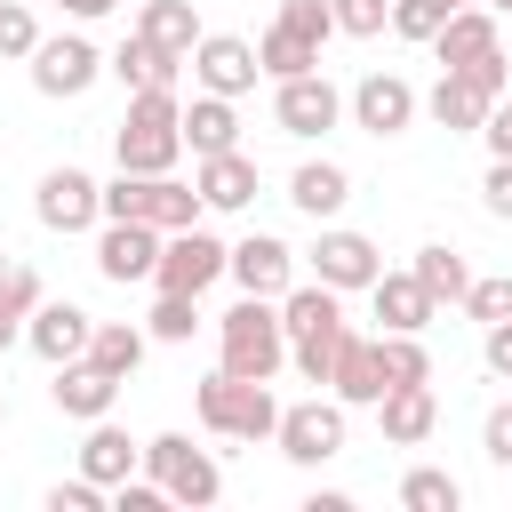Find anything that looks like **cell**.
<instances>
[{
    "instance_id": "1",
    "label": "cell",
    "mask_w": 512,
    "mask_h": 512,
    "mask_svg": "<svg viewBox=\"0 0 512 512\" xmlns=\"http://www.w3.org/2000/svg\"><path fill=\"white\" fill-rule=\"evenodd\" d=\"M112 152L128 176H176L184 160V96L176 88H136L120 128H112Z\"/></svg>"
},
{
    "instance_id": "2",
    "label": "cell",
    "mask_w": 512,
    "mask_h": 512,
    "mask_svg": "<svg viewBox=\"0 0 512 512\" xmlns=\"http://www.w3.org/2000/svg\"><path fill=\"white\" fill-rule=\"evenodd\" d=\"M216 368L248 376V384H272L288 368V328H280V296H240L224 320H216Z\"/></svg>"
},
{
    "instance_id": "3",
    "label": "cell",
    "mask_w": 512,
    "mask_h": 512,
    "mask_svg": "<svg viewBox=\"0 0 512 512\" xmlns=\"http://www.w3.org/2000/svg\"><path fill=\"white\" fill-rule=\"evenodd\" d=\"M192 408H200V424H208L216 440H272V432H280L272 384H248V376H232V368L200 376V384H192Z\"/></svg>"
},
{
    "instance_id": "4",
    "label": "cell",
    "mask_w": 512,
    "mask_h": 512,
    "mask_svg": "<svg viewBox=\"0 0 512 512\" xmlns=\"http://www.w3.org/2000/svg\"><path fill=\"white\" fill-rule=\"evenodd\" d=\"M144 472L168 488V504H184V512H208L216 496H224V472H216V456L208 448H192L184 432H152L144 440Z\"/></svg>"
},
{
    "instance_id": "5",
    "label": "cell",
    "mask_w": 512,
    "mask_h": 512,
    "mask_svg": "<svg viewBox=\"0 0 512 512\" xmlns=\"http://www.w3.org/2000/svg\"><path fill=\"white\" fill-rule=\"evenodd\" d=\"M224 272H232V248H224L208 224H184V232H168V240H160L152 288H176V296H208Z\"/></svg>"
},
{
    "instance_id": "6",
    "label": "cell",
    "mask_w": 512,
    "mask_h": 512,
    "mask_svg": "<svg viewBox=\"0 0 512 512\" xmlns=\"http://www.w3.org/2000/svg\"><path fill=\"white\" fill-rule=\"evenodd\" d=\"M344 416H352V408H344L336 392H328V400L312 392V400H296V408H280V432H272V448H280L288 464H304V472H312V464H328V456H344Z\"/></svg>"
},
{
    "instance_id": "7",
    "label": "cell",
    "mask_w": 512,
    "mask_h": 512,
    "mask_svg": "<svg viewBox=\"0 0 512 512\" xmlns=\"http://www.w3.org/2000/svg\"><path fill=\"white\" fill-rule=\"evenodd\" d=\"M24 64H32V88H40V96H88V88L104 80V48H96L88 32H56V40H40Z\"/></svg>"
},
{
    "instance_id": "8",
    "label": "cell",
    "mask_w": 512,
    "mask_h": 512,
    "mask_svg": "<svg viewBox=\"0 0 512 512\" xmlns=\"http://www.w3.org/2000/svg\"><path fill=\"white\" fill-rule=\"evenodd\" d=\"M272 120L288 128V136H328L336 120H344V88L328 80V72H296V80H272Z\"/></svg>"
},
{
    "instance_id": "9",
    "label": "cell",
    "mask_w": 512,
    "mask_h": 512,
    "mask_svg": "<svg viewBox=\"0 0 512 512\" xmlns=\"http://www.w3.org/2000/svg\"><path fill=\"white\" fill-rule=\"evenodd\" d=\"M32 216L48 224V232H88V224H104V184L88 176V168H48L40 176V192H32Z\"/></svg>"
},
{
    "instance_id": "10",
    "label": "cell",
    "mask_w": 512,
    "mask_h": 512,
    "mask_svg": "<svg viewBox=\"0 0 512 512\" xmlns=\"http://www.w3.org/2000/svg\"><path fill=\"white\" fill-rule=\"evenodd\" d=\"M376 272H384V248H376L368 232L320 224V240H312V280H328L336 296H352V288H376Z\"/></svg>"
},
{
    "instance_id": "11",
    "label": "cell",
    "mask_w": 512,
    "mask_h": 512,
    "mask_svg": "<svg viewBox=\"0 0 512 512\" xmlns=\"http://www.w3.org/2000/svg\"><path fill=\"white\" fill-rule=\"evenodd\" d=\"M344 112H352V128H368V136H408L416 112H424V96H416L400 72H368V80H352Z\"/></svg>"
},
{
    "instance_id": "12",
    "label": "cell",
    "mask_w": 512,
    "mask_h": 512,
    "mask_svg": "<svg viewBox=\"0 0 512 512\" xmlns=\"http://www.w3.org/2000/svg\"><path fill=\"white\" fill-rule=\"evenodd\" d=\"M192 80L208 88V96H248L256 80H264V64H256V40H240V32H200V48H192Z\"/></svg>"
},
{
    "instance_id": "13",
    "label": "cell",
    "mask_w": 512,
    "mask_h": 512,
    "mask_svg": "<svg viewBox=\"0 0 512 512\" xmlns=\"http://www.w3.org/2000/svg\"><path fill=\"white\" fill-rule=\"evenodd\" d=\"M160 224H136V216H104V232H96V272L112 280V288H128V280H152V264H160Z\"/></svg>"
},
{
    "instance_id": "14",
    "label": "cell",
    "mask_w": 512,
    "mask_h": 512,
    "mask_svg": "<svg viewBox=\"0 0 512 512\" xmlns=\"http://www.w3.org/2000/svg\"><path fill=\"white\" fill-rule=\"evenodd\" d=\"M232 280H240V296H288L296 288V248L272 240V232H248V240H232Z\"/></svg>"
},
{
    "instance_id": "15",
    "label": "cell",
    "mask_w": 512,
    "mask_h": 512,
    "mask_svg": "<svg viewBox=\"0 0 512 512\" xmlns=\"http://www.w3.org/2000/svg\"><path fill=\"white\" fill-rule=\"evenodd\" d=\"M88 336H96V320H88L80 304H64V296H56V304L40 296V304H32V320H24V344H32L48 368L80 360V352H88Z\"/></svg>"
},
{
    "instance_id": "16",
    "label": "cell",
    "mask_w": 512,
    "mask_h": 512,
    "mask_svg": "<svg viewBox=\"0 0 512 512\" xmlns=\"http://www.w3.org/2000/svg\"><path fill=\"white\" fill-rule=\"evenodd\" d=\"M368 304H376V320H384V336H424V328L440 320V304H432V288H424L416 272H376V288H368Z\"/></svg>"
},
{
    "instance_id": "17",
    "label": "cell",
    "mask_w": 512,
    "mask_h": 512,
    "mask_svg": "<svg viewBox=\"0 0 512 512\" xmlns=\"http://www.w3.org/2000/svg\"><path fill=\"white\" fill-rule=\"evenodd\" d=\"M48 400H56V416H72V424H96V416H112V400H120V376H104L96 360H64V368H56V384H48Z\"/></svg>"
},
{
    "instance_id": "18",
    "label": "cell",
    "mask_w": 512,
    "mask_h": 512,
    "mask_svg": "<svg viewBox=\"0 0 512 512\" xmlns=\"http://www.w3.org/2000/svg\"><path fill=\"white\" fill-rule=\"evenodd\" d=\"M328 392L344 400V408H376L392 384H384V344L376 336H344V352H336V376H328Z\"/></svg>"
},
{
    "instance_id": "19",
    "label": "cell",
    "mask_w": 512,
    "mask_h": 512,
    "mask_svg": "<svg viewBox=\"0 0 512 512\" xmlns=\"http://www.w3.org/2000/svg\"><path fill=\"white\" fill-rule=\"evenodd\" d=\"M376 424H384V440H392V448H424V440H432V424H440L432 384H392V392L376 400Z\"/></svg>"
},
{
    "instance_id": "20",
    "label": "cell",
    "mask_w": 512,
    "mask_h": 512,
    "mask_svg": "<svg viewBox=\"0 0 512 512\" xmlns=\"http://www.w3.org/2000/svg\"><path fill=\"white\" fill-rule=\"evenodd\" d=\"M80 472H88V480H104V488H120L128 472H144V440H128L112 416H96V424H88V440H80Z\"/></svg>"
},
{
    "instance_id": "21",
    "label": "cell",
    "mask_w": 512,
    "mask_h": 512,
    "mask_svg": "<svg viewBox=\"0 0 512 512\" xmlns=\"http://www.w3.org/2000/svg\"><path fill=\"white\" fill-rule=\"evenodd\" d=\"M488 48H504V40H496V8H488V0L456 8V16L440 24V40H432L440 72H456V64H472V56H488Z\"/></svg>"
},
{
    "instance_id": "22",
    "label": "cell",
    "mask_w": 512,
    "mask_h": 512,
    "mask_svg": "<svg viewBox=\"0 0 512 512\" xmlns=\"http://www.w3.org/2000/svg\"><path fill=\"white\" fill-rule=\"evenodd\" d=\"M104 72L136 96V88H176V72H184V56H168V48H152L144 32H128L112 56H104Z\"/></svg>"
},
{
    "instance_id": "23",
    "label": "cell",
    "mask_w": 512,
    "mask_h": 512,
    "mask_svg": "<svg viewBox=\"0 0 512 512\" xmlns=\"http://www.w3.org/2000/svg\"><path fill=\"white\" fill-rule=\"evenodd\" d=\"M192 184H200V200H208L216 216H232V208H248V200H256V160H248L240 144H232V152H208Z\"/></svg>"
},
{
    "instance_id": "24",
    "label": "cell",
    "mask_w": 512,
    "mask_h": 512,
    "mask_svg": "<svg viewBox=\"0 0 512 512\" xmlns=\"http://www.w3.org/2000/svg\"><path fill=\"white\" fill-rule=\"evenodd\" d=\"M136 32H144L152 48H168V56L192 64V48H200V8H192V0H144V8H136Z\"/></svg>"
},
{
    "instance_id": "25",
    "label": "cell",
    "mask_w": 512,
    "mask_h": 512,
    "mask_svg": "<svg viewBox=\"0 0 512 512\" xmlns=\"http://www.w3.org/2000/svg\"><path fill=\"white\" fill-rule=\"evenodd\" d=\"M184 144H192V160H208V152H232L240 144V112H232V96H192L184 104Z\"/></svg>"
},
{
    "instance_id": "26",
    "label": "cell",
    "mask_w": 512,
    "mask_h": 512,
    "mask_svg": "<svg viewBox=\"0 0 512 512\" xmlns=\"http://www.w3.org/2000/svg\"><path fill=\"white\" fill-rule=\"evenodd\" d=\"M288 200H296L312 224H328V216H344V200H352V176H344L336 160H304V168L288 176Z\"/></svg>"
},
{
    "instance_id": "27",
    "label": "cell",
    "mask_w": 512,
    "mask_h": 512,
    "mask_svg": "<svg viewBox=\"0 0 512 512\" xmlns=\"http://www.w3.org/2000/svg\"><path fill=\"white\" fill-rule=\"evenodd\" d=\"M280 328H288V344H296V336H320V328H344V296H336L328 280H296V288L280 296Z\"/></svg>"
},
{
    "instance_id": "28",
    "label": "cell",
    "mask_w": 512,
    "mask_h": 512,
    "mask_svg": "<svg viewBox=\"0 0 512 512\" xmlns=\"http://www.w3.org/2000/svg\"><path fill=\"white\" fill-rule=\"evenodd\" d=\"M424 112H432L448 136H480V120H488V96H480L464 72H440V80H432V96H424Z\"/></svg>"
},
{
    "instance_id": "29",
    "label": "cell",
    "mask_w": 512,
    "mask_h": 512,
    "mask_svg": "<svg viewBox=\"0 0 512 512\" xmlns=\"http://www.w3.org/2000/svg\"><path fill=\"white\" fill-rule=\"evenodd\" d=\"M144 344H152V328H136V320H96V336H88V352H80V360H96L104 376H120V384H128V376L144 368Z\"/></svg>"
},
{
    "instance_id": "30",
    "label": "cell",
    "mask_w": 512,
    "mask_h": 512,
    "mask_svg": "<svg viewBox=\"0 0 512 512\" xmlns=\"http://www.w3.org/2000/svg\"><path fill=\"white\" fill-rule=\"evenodd\" d=\"M424 288H432V304H464V288H472V264L448 248V240H432V248H416V264H408Z\"/></svg>"
},
{
    "instance_id": "31",
    "label": "cell",
    "mask_w": 512,
    "mask_h": 512,
    "mask_svg": "<svg viewBox=\"0 0 512 512\" xmlns=\"http://www.w3.org/2000/svg\"><path fill=\"white\" fill-rule=\"evenodd\" d=\"M256 64H264V80H296V72H320V48L296 40L288 24H272V32L256 40Z\"/></svg>"
},
{
    "instance_id": "32",
    "label": "cell",
    "mask_w": 512,
    "mask_h": 512,
    "mask_svg": "<svg viewBox=\"0 0 512 512\" xmlns=\"http://www.w3.org/2000/svg\"><path fill=\"white\" fill-rule=\"evenodd\" d=\"M400 504H408V512H456V504H464V480L440 472V464H416V472L400 480Z\"/></svg>"
},
{
    "instance_id": "33",
    "label": "cell",
    "mask_w": 512,
    "mask_h": 512,
    "mask_svg": "<svg viewBox=\"0 0 512 512\" xmlns=\"http://www.w3.org/2000/svg\"><path fill=\"white\" fill-rule=\"evenodd\" d=\"M344 336H352V328H320V336H296V344H288V368H296L304 384H328V376H336V352H344Z\"/></svg>"
},
{
    "instance_id": "34",
    "label": "cell",
    "mask_w": 512,
    "mask_h": 512,
    "mask_svg": "<svg viewBox=\"0 0 512 512\" xmlns=\"http://www.w3.org/2000/svg\"><path fill=\"white\" fill-rule=\"evenodd\" d=\"M160 344H192V328H200V296H176V288H160V304H152V320H144Z\"/></svg>"
},
{
    "instance_id": "35",
    "label": "cell",
    "mask_w": 512,
    "mask_h": 512,
    "mask_svg": "<svg viewBox=\"0 0 512 512\" xmlns=\"http://www.w3.org/2000/svg\"><path fill=\"white\" fill-rule=\"evenodd\" d=\"M376 344H384V384H432L424 336H376Z\"/></svg>"
},
{
    "instance_id": "36",
    "label": "cell",
    "mask_w": 512,
    "mask_h": 512,
    "mask_svg": "<svg viewBox=\"0 0 512 512\" xmlns=\"http://www.w3.org/2000/svg\"><path fill=\"white\" fill-rule=\"evenodd\" d=\"M32 304H40V272L0 256V320H32Z\"/></svg>"
},
{
    "instance_id": "37",
    "label": "cell",
    "mask_w": 512,
    "mask_h": 512,
    "mask_svg": "<svg viewBox=\"0 0 512 512\" xmlns=\"http://www.w3.org/2000/svg\"><path fill=\"white\" fill-rule=\"evenodd\" d=\"M464 312H472L480 328L512 320V272H488V280H472V288H464Z\"/></svg>"
},
{
    "instance_id": "38",
    "label": "cell",
    "mask_w": 512,
    "mask_h": 512,
    "mask_svg": "<svg viewBox=\"0 0 512 512\" xmlns=\"http://www.w3.org/2000/svg\"><path fill=\"white\" fill-rule=\"evenodd\" d=\"M272 24H288L296 40H312V48H320V40L336 32V8H328V0H280V16H272Z\"/></svg>"
},
{
    "instance_id": "39",
    "label": "cell",
    "mask_w": 512,
    "mask_h": 512,
    "mask_svg": "<svg viewBox=\"0 0 512 512\" xmlns=\"http://www.w3.org/2000/svg\"><path fill=\"white\" fill-rule=\"evenodd\" d=\"M440 24H448V8H440V0H392V32H400V40H424V48H432V40H440Z\"/></svg>"
},
{
    "instance_id": "40",
    "label": "cell",
    "mask_w": 512,
    "mask_h": 512,
    "mask_svg": "<svg viewBox=\"0 0 512 512\" xmlns=\"http://www.w3.org/2000/svg\"><path fill=\"white\" fill-rule=\"evenodd\" d=\"M328 8H336V32H352V40H376L392 24V0H328Z\"/></svg>"
},
{
    "instance_id": "41",
    "label": "cell",
    "mask_w": 512,
    "mask_h": 512,
    "mask_svg": "<svg viewBox=\"0 0 512 512\" xmlns=\"http://www.w3.org/2000/svg\"><path fill=\"white\" fill-rule=\"evenodd\" d=\"M32 48H40L32 8H24V0H0V56H32Z\"/></svg>"
},
{
    "instance_id": "42",
    "label": "cell",
    "mask_w": 512,
    "mask_h": 512,
    "mask_svg": "<svg viewBox=\"0 0 512 512\" xmlns=\"http://www.w3.org/2000/svg\"><path fill=\"white\" fill-rule=\"evenodd\" d=\"M456 72H464V80H472V88H480L488 104H496V96L512 88V64H504V48H488V56H472V64H456Z\"/></svg>"
},
{
    "instance_id": "43",
    "label": "cell",
    "mask_w": 512,
    "mask_h": 512,
    "mask_svg": "<svg viewBox=\"0 0 512 512\" xmlns=\"http://www.w3.org/2000/svg\"><path fill=\"white\" fill-rule=\"evenodd\" d=\"M104 496H112V488H104V480H88V472H80V480H56V488H48V512H96V504H104Z\"/></svg>"
},
{
    "instance_id": "44",
    "label": "cell",
    "mask_w": 512,
    "mask_h": 512,
    "mask_svg": "<svg viewBox=\"0 0 512 512\" xmlns=\"http://www.w3.org/2000/svg\"><path fill=\"white\" fill-rule=\"evenodd\" d=\"M480 448H488V464H504V472H512V400H496V408H488Z\"/></svg>"
},
{
    "instance_id": "45",
    "label": "cell",
    "mask_w": 512,
    "mask_h": 512,
    "mask_svg": "<svg viewBox=\"0 0 512 512\" xmlns=\"http://www.w3.org/2000/svg\"><path fill=\"white\" fill-rule=\"evenodd\" d=\"M480 360H488V376H496V384H512V320L480 328Z\"/></svg>"
},
{
    "instance_id": "46",
    "label": "cell",
    "mask_w": 512,
    "mask_h": 512,
    "mask_svg": "<svg viewBox=\"0 0 512 512\" xmlns=\"http://www.w3.org/2000/svg\"><path fill=\"white\" fill-rule=\"evenodd\" d=\"M480 136H488V152H496V160H512V96H496V104H488Z\"/></svg>"
},
{
    "instance_id": "47",
    "label": "cell",
    "mask_w": 512,
    "mask_h": 512,
    "mask_svg": "<svg viewBox=\"0 0 512 512\" xmlns=\"http://www.w3.org/2000/svg\"><path fill=\"white\" fill-rule=\"evenodd\" d=\"M480 192H488V216L512 224V160H488V184H480Z\"/></svg>"
},
{
    "instance_id": "48",
    "label": "cell",
    "mask_w": 512,
    "mask_h": 512,
    "mask_svg": "<svg viewBox=\"0 0 512 512\" xmlns=\"http://www.w3.org/2000/svg\"><path fill=\"white\" fill-rule=\"evenodd\" d=\"M304 512H352V496H344V488H312V496H304Z\"/></svg>"
},
{
    "instance_id": "49",
    "label": "cell",
    "mask_w": 512,
    "mask_h": 512,
    "mask_svg": "<svg viewBox=\"0 0 512 512\" xmlns=\"http://www.w3.org/2000/svg\"><path fill=\"white\" fill-rule=\"evenodd\" d=\"M56 8H64V16H80V24H96V16H112L120 0H56Z\"/></svg>"
},
{
    "instance_id": "50",
    "label": "cell",
    "mask_w": 512,
    "mask_h": 512,
    "mask_svg": "<svg viewBox=\"0 0 512 512\" xmlns=\"http://www.w3.org/2000/svg\"><path fill=\"white\" fill-rule=\"evenodd\" d=\"M16 336H24V320H0V352H8V344H16Z\"/></svg>"
},
{
    "instance_id": "51",
    "label": "cell",
    "mask_w": 512,
    "mask_h": 512,
    "mask_svg": "<svg viewBox=\"0 0 512 512\" xmlns=\"http://www.w3.org/2000/svg\"><path fill=\"white\" fill-rule=\"evenodd\" d=\"M440 8H448V16H456V8H472V0H440Z\"/></svg>"
},
{
    "instance_id": "52",
    "label": "cell",
    "mask_w": 512,
    "mask_h": 512,
    "mask_svg": "<svg viewBox=\"0 0 512 512\" xmlns=\"http://www.w3.org/2000/svg\"><path fill=\"white\" fill-rule=\"evenodd\" d=\"M488 8H496V16H512V0H488Z\"/></svg>"
},
{
    "instance_id": "53",
    "label": "cell",
    "mask_w": 512,
    "mask_h": 512,
    "mask_svg": "<svg viewBox=\"0 0 512 512\" xmlns=\"http://www.w3.org/2000/svg\"><path fill=\"white\" fill-rule=\"evenodd\" d=\"M0 424H8V392H0Z\"/></svg>"
}]
</instances>
